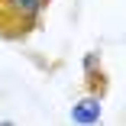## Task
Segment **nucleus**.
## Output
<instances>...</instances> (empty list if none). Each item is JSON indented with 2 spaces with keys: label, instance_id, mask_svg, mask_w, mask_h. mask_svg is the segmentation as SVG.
Listing matches in <instances>:
<instances>
[{
  "label": "nucleus",
  "instance_id": "f257e3e1",
  "mask_svg": "<svg viewBox=\"0 0 126 126\" xmlns=\"http://www.w3.org/2000/svg\"><path fill=\"white\" fill-rule=\"evenodd\" d=\"M100 120H104V100L100 97L84 94L81 100L71 104V123L74 126H100Z\"/></svg>",
  "mask_w": 126,
  "mask_h": 126
},
{
  "label": "nucleus",
  "instance_id": "f03ea898",
  "mask_svg": "<svg viewBox=\"0 0 126 126\" xmlns=\"http://www.w3.org/2000/svg\"><path fill=\"white\" fill-rule=\"evenodd\" d=\"M84 65V84L91 91V97H104V87H107V78H104V65H100V52H84L81 58Z\"/></svg>",
  "mask_w": 126,
  "mask_h": 126
},
{
  "label": "nucleus",
  "instance_id": "7ed1b4c3",
  "mask_svg": "<svg viewBox=\"0 0 126 126\" xmlns=\"http://www.w3.org/2000/svg\"><path fill=\"white\" fill-rule=\"evenodd\" d=\"M0 3H3V10L10 16H16V19H36L48 7L45 0H0Z\"/></svg>",
  "mask_w": 126,
  "mask_h": 126
},
{
  "label": "nucleus",
  "instance_id": "20e7f679",
  "mask_svg": "<svg viewBox=\"0 0 126 126\" xmlns=\"http://www.w3.org/2000/svg\"><path fill=\"white\" fill-rule=\"evenodd\" d=\"M45 3H48V0H45Z\"/></svg>",
  "mask_w": 126,
  "mask_h": 126
}]
</instances>
